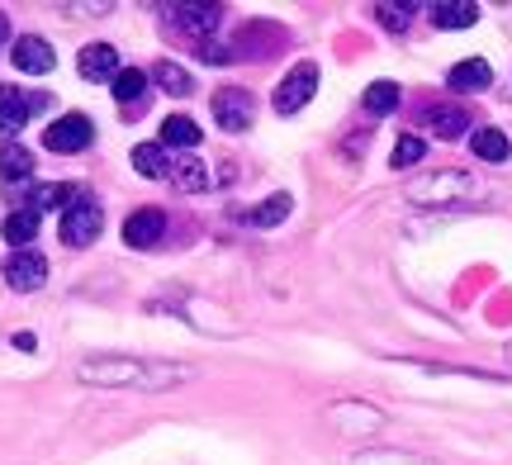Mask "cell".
<instances>
[{"mask_svg":"<svg viewBox=\"0 0 512 465\" xmlns=\"http://www.w3.org/2000/svg\"><path fill=\"white\" fill-rule=\"evenodd\" d=\"M190 366L181 361H152V356H91L76 366L81 385H100V390H143V394H162L176 390L190 380Z\"/></svg>","mask_w":512,"mask_h":465,"instance_id":"6da1fadb","label":"cell"},{"mask_svg":"<svg viewBox=\"0 0 512 465\" xmlns=\"http://www.w3.org/2000/svg\"><path fill=\"white\" fill-rule=\"evenodd\" d=\"M484 195V186H479L470 171H427V176H418V181H408V200L422 209H451V205H465V200H479Z\"/></svg>","mask_w":512,"mask_h":465,"instance_id":"7a4b0ae2","label":"cell"},{"mask_svg":"<svg viewBox=\"0 0 512 465\" xmlns=\"http://www.w3.org/2000/svg\"><path fill=\"white\" fill-rule=\"evenodd\" d=\"M100 228H105V209L95 205V195H86V190H76V200L67 209H62V242L67 247H91L95 238H100Z\"/></svg>","mask_w":512,"mask_h":465,"instance_id":"3957f363","label":"cell"},{"mask_svg":"<svg viewBox=\"0 0 512 465\" xmlns=\"http://www.w3.org/2000/svg\"><path fill=\"white\" fill-rule=\"evenodd\" d=\"M5 285H10L15 295L43 290V285H48V261H43V252H34V247L10 252V257H5Z\"/></svg>","mask_w":512,"mask_h":465,"instance_id":"277c9868","label":"cell"},{"mask_svg":"<svg viewBox=\"0 0 512 465\" xmlns=\"http://www.w3.org/2000/svg\"><path fill=\"white\" fill-rule=\"evenodd\" d=\"M91 138H95V124L86 119V114H62V119H53V124H48V133H43V148L72 157V152L91 148Z\"/></svg>","mask_w":512,"mask_h":465,"instance_id":"5b68a950","label":"cell"},{"mask_svg":"<svg viewBox=\"0 0 512 465\" xmlns=\"http://www.w3.org/2000/svg\"><path fill=\"white\" fill-rule=\"evenodd\" d=\"M214 119H219L223 133H247L256 119V100L252 91H242V86H223L214 95Z\"/></svg>","mask_w":512,"mask_h":465,"instance_id":"8992f818","label":"cell"},{"mask_svg":"<svg viewBox=\"0 0 512 465\" xmlns=\"http://www.w3.org/2000/svg\"><path fill=\"white\" fill-rule=\"evenodd\" d=\"M318 91V67L313 62H299L280 86H275V114H299Z\"/></svg>","mask_w":512,"mask_h":465,"instance_id":"52a82bcc","label":"cell"},{"mask_svg":"<svg viewBox=\"0 0 512 465\" xmlns=\"http://www.w3.org/2000/svg\"><path fill=\"white\" fill-rule=\"evenodd\" d=\"M171 19H176V29H181V34H190L195 43H209V38L219 34L223 10H219V5H176V10H171Z\"/></svg>","mask_w":512,"mask_h":465,"instance_id":"ba28073f","label":"cell"},{"mask_svg":"<svg viewBox=\"0 0 512 465\" xmlns=\"http://www.w3.org/2000/svg\"><path fill=\"white\" fill-rule=\"evenodd\" d=\"M15 67L19 72H29V76H48L57 67V57H53V43L48 38H38V34H24V38H15Z\"/></svg>","mask_w":512,"mask_h":465,"instance_id":"9c48e42d","label":"cell"},{"mask_svg":"<svg viewBox=\"0 0 512 465\" xmlns=\"http://www.w3.org/2000/svg\"><path fill=\"white\" fill-rule=\"evenodd\" d=\"M38 110H43V95L0 86V129H24V124H29Z\"/></svg>","mask_w":512,"mask_h":465,"instance_id":"30bf717a","label":"cell"},{"mask_svg":"<svg viewBox=\"0 0 512 465\" xmlns=\"http://www.w3.org/2000/svg\"><path fill=\"white\" fill-rule=\"evenodd\" d=\"M166 233V214L162 209H133L124 219V242L128 247H157Z\"/></svg>","mask_w":512,"mask_h":465,"instance_id":"8fae6325","label":"cell"},{"mask_svg":"<svg viewBox=\"0 0 512 465\" xmlns=\"http://www.w3.org/2000/svg\"><path fill=\"white\" fill-rule=\"evenodd\" d=\"M76 67H81L86 81H114V76L124 72V67H119V53H114L110 43H86L81 57H76Z\"/></svg>","mask_w":512,"mask_h":465,"instance_id":"7c38bea8","label":"cell"},{"mask_svg":"<svg viewBox=\"0 0 512 465\" xmlns=\"http://www.w3.org/2000/svg\"><path fill=\"white\" fill-rule=\"evenodd\" d=\"M422 129L451 143L460 133H470V114L460 110V105H427V110H422Z\"/></svg>","mask_w":512,"mask_h":465,"instance_id":"4fadbf2b","label":"cell"},{"mask_svg":"<svg viewBox=\"0 0 512 465\" xmlns=\"http://www.w3.org/2000/svg\"><path fill=\"white\" fill-rule=\"evenodd\" d=\"M475 19H479L475 0H437V5H432V24H437V29H470Z\"/></svg>","mask_w":512,"mask_h":465,"instance_id":"5bb4252c","label":"cell"},{"mask_svg":"<svg viewBox=\"0 0 512 465\" xmlns=\"http://www.w3.org/2000/svg\"><path fill=\"white\" fill-rule=\"evenodd\" d=\"M456 91H484L489 81H494V67L484 62V57H465V62H456L451 67V76H446Z\"/></svg>","mask_w":512,"mask_h":465,"instance_id":"9a60e30c","label":"cell"},{"mask_svg":"<svg viewBox=\"0 0 512 465\" xmlns=\"http://www.w3.org/2000/svg\"><path fill=\"white\" fill-rule=\"evenodd\" d=\"M351 465H441V461L418 456V451H399V447H366L351 456Z\"/></svg>","mask_w":512,"mask_h":465,"instance_id":"2e32d148","label":"cell"},{"mask_svg":"<svg viewBox=\"0 0 512 465\" xmlns=\"http://www.w3.org/2000/svg\"><path fill=\"white\" fill-rule=\"evenodd\" d=\"M34 176V152L24 148V143H5L0 148V181H29Z\"/></svg>","mask_w":512,"mask_h":465,"instance_id":"e0dca14e","label":"cell"},{"mask_svg":"<svg viewBox=\"0 0 512 465\" xmlns=\"http://www.w3.org/2000/svg\"><path fill=\"white\" fill-rule=\"evenodd\" d=\"M133 167H138V176H147V181H162V176H171V157H166L162 143H138V148H133Z\"/></svg>","mask_w":512,"mask_h":465,"instance_id":"ac0fdd59","label":"cell"},{"mask_svg":"<svg viewBox=\"0 0 512 465\" xmlns=\"http://www.w3.org/2000/svg\"><path fill=\"white\" fill-rule=\"evenodd\" d=\"M470 148H475L479 162H508L512 157V143L498 129H475L470 133Z\"/></svg>","mask_w":512,"mask_h":465,"instance_id":"d6986e66","label":"cell"},{"mask_svg":"<svg viewBox=\"0 0 512 465\" xmlns=\"http://www.w3.org/2000/svg\"><path fill=\"white\" fill-rule=\"evenodd\" d=\"M200 143V124L190 114H171L162 124V148H195Z\"/></svg>","mask_w":512,"mask_h":465,"instance_id":"ffe728a7","label":"cell"},{"mask_svg":"<svg viewBox=\"0 0 512 465\" xmlns=\"http://www.w3.org/2000/svg\"><path fill=\"white\" fill-rule=\"evenodd\" d=\"M152 81H157L166 95H190L195 91V76L185 72V67H176V62H157V67H152Z\"/></svg>","mask_w":512,"mask_h":465,"instance_id":"44dd1931","label":"cell"},{"mask_svg":"<svg viewBox=\"0 0 512 465\" xmlns=\"http://www.w3.org/2000/svg\"><path fill=\"white\" fill-rule=\"evenodd\" d=\"M114 100H119V105H138V100H147L143 67H124V72L114 76Z\"/></svg>","mask_w":512,"mask_h":465,"instance_id":"7402d4cb","label":"cell"},{"mask_svg":"<svg viewBox=\"0 0 512 465\" xmlns=\"http://www.w3.org/2000/svg\"><path fill=\"white\" fill-rule=\"evenodd\" d=\"M34 238H38V214L34 209H15L5 219V242H15V252H19V247H29Z\"/></svg>","mask_w":512,"mask_h":465,"instance_id":"603a6c76","label":"cell"},{"mask_svg":"<svg viewBox=\"0 0 512 465\" xmlns=\"http://www.w3.org/2000/svg\"><path fill=\"white\" fill-rule=\"evenodd\" d=\"M332 423H342V428L356 423L361 432H375L380 428V413L366 409V404H356V399H347V404H337V409H332Z\"/></svg>","mask_w":512,"mask_h":465,"instance_id":"cb8c5ba5","label":"cell"},{"mask_svg":"<svg viewBox=\"0 0 512 465\" xmlns=\"http://www.w3.org/2000/svg\"><path fill=\"white\" fill-rule=\"evenodd\" d=\"M171 181H176V190H185V195H200V190H209V171H204L195 157H185V162L171 167Z\"/></svg>","mask_w":512,"mask_h":465,"instance_id":"d4e9b609","label":"cell"},{"mask_svg":"<svg viewBox=\"0 0 512 465\" xmlns=\"http://www.w3.org/2000/svg\"><path fill=\"white\" fill-rule=\"evenodd\" d=\"M290 209H294L290 195H271V200H261V205L252 209V224L256 228H275V224H285V219H290Z\"/></svg>","mask_w":512,"mask_h":465,"instance_id":"484cf974","label":"cell"},{"mask_svg":"<svg viewBox=\"0 0 512 465\" xmlns=\"http://www.w3.org/2000/svg\"><path fill=\"white\" fill-rule=\"evenodd\" d=\"M366 110L370 114H394L399 110V86H394V81H370L366 86Z\"/></svg>","mask_w":512,"mask_h":465,"instance_id":"4316f807","label":"cell"},{"mask_svg":"<svg viewBox=\"0 0 512 465\" xmlns=\"http://www.w3.org/2000/svg\"><path fill=\"white\" fill-rule=\"evenodd\" d=\"M76 200V190L72 186H34V195H29V205L24 209H67Z\"/></svg>","mask_w":512,"mask_h":465,"instance_id":"83f0119b","label":"cell"},{"mask_svg":"<svg viewBox=\"0 0 512 465\" xmlns=\"http://www.w3.org/2000/svg\"><path fill=\"white\" fill-rule=\"evenodd\" d=\"M422 152H427V143H422L418 133H403V138H399V148H394V157H389V167H394V171L418 167V162H422Z\"/></svg>","mask_w":512,"mask_h":465,"instance_id":"f1b7e54d","label":"cell"},{"mask_svg":"<svg viewBox=\"0 0 512 465\" xmlns=\"http://www.w3.org/2000/svg\"><path fill=\"white\" fill-rule=\"evenodd\" d=\"M375 19H380L384 29L403 34V29H408V19H413V5H375Z\"/></svg>","mask_w":512,"mask_h":465,"instance_id":"f546056e","label":"cell"},{"mask_svg":"<svg viewBox=\"0 0 512 465\" xmlns=\"http://www.w3.org/2000/svg\"><path fill=\"white\" fill-rule=\"evenodd\" d=\"M200 57L209 62V67H223V62H233V48H228V43H214V38H209V43H200Z\"/></svg>","mask_w":512,"mask_h":465,"instance_id":"4dcf8cb0","label":"cell"},{"mask_svg":"<svg viewBox=\"0 0 512 465\" xmlns=\"http://www.w3.org/2000/svg\"><path fill=\"white\" fill-rule=\"evenodd\" d=\"M15 347L19 352H34V333H15Z\"/></svg>","mask_w":512,"mask_h":465,"instance_id":"1f68e13d","label":"cell"},{"mask_svg":"<svg viewBox=\"0 0 512 465\" xmlns=\"http://www.w3.org/2000/svg\"><path fill=\"white\" fill-rule=\"evenodd\" d=\"M5 38H10V19L0 15V43H5Z\"/></svg>","mask_w":512,"mask_h":465,"instance_id":"d6a6232c","label":"cell"},{"mask_svg":"<svg viewBox=\"0 0 512 465\" xmlns=\"http://www.w3.org/2000/svg\"><path fill=\"white\" fill-rule=\"evenodd\" d=\"M508 361H512V342H508Z\"/></svg>","mask_w":512,"mask_h":465,"instance_id":"836d02e7","label":"cell"}]
</instances>
